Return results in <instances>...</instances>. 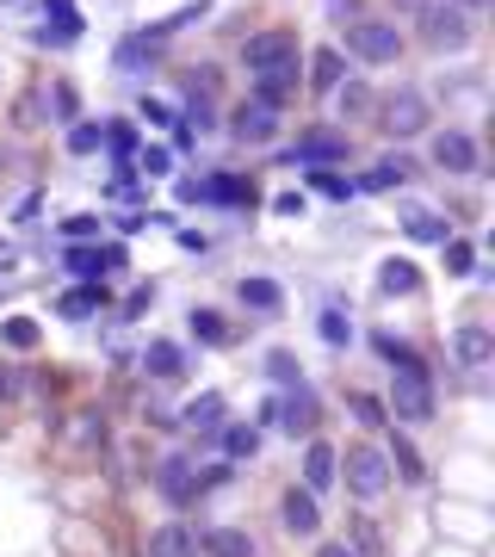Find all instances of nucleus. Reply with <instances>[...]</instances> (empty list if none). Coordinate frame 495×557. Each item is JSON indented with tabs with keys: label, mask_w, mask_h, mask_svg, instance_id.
<instances>
[{
	"label": "nucleus",
	"mask_w": 495,
	"mask_h": 557,
	"mask_svg": "<svg viewBox=\"0 0 495 557\" xmlns=\"http://www.w3.org/2000/svg\"><path fill=\"white\" fill-rule=\"evenodd\" d=\"M390 415L396 422H433V372H428V360H415V365H396L390 372Z\"/></svg>",
	"instance_id": "f257e3e1"
},
{
	"label": "nucleus",
	"mask_w": 495,
	"mask_h": 557,
	"mask_svg": "<svg viewBox=\"0 0 495 557\" xmlns=\"http://www.w3.org/2000/svg\"><path fill=\"white\" fill-rule=\"evenodd\" d=\"M335 477L347 483V495H353V502H378V495L390 490V458H385V446H347V458L335 465Z\"/></svg>",
	"instance_id": "f03ea898"
},
{
	"label": "nucleus",
	"mask_w": 495,
	"mask_h": 557,
	"mask_svg": "<svg viewBox=\"0 0 495 557\" xmlns=\"http://www.w3.org/2000/svg\"><path fill=\"white\" fill-rule=\"evenodd\" d=\"M298 63H303L298 31H255V38L242 43V68H248V81H255V75H279V68H298Z\"/></svg>",
	"instance_id": "7ed1b4c3"
},
{
	"label": "nucleus",
	"mask_w": 495,
	"mask_h": 557,
	"mask_svg": "<svg viewBox=\"0 0 495 557\" xmlns=\"http://www.w3.org/2000/svg\"><path fill=\"white\" fill-rule=\"evenodd\" d=\"M477 25L458 13V7H446V0H433L428 13H421V43H428L433 56H458V50H471Z\"/></svg>",
	"instance_id": "20e7f679"
},
{
	"label": "nucleus",
	"mask_w": 495,
	"mask_h": 557,
	"mask_svg": "<svg viewBox=\"0 0 495 557\" xmlns=\"http://www.w3.org/2000/svg\"><path fill=\"white\" fill-rule=\"evenodd\" d=\"M341 56H360V63H396V56H403V31H396V20H353L347 25V50Z\"/></svg>",
	"instance_id": "39448f33"
},
{
	"label": "nucleus",
	"mask_w": 495,
	"mask_h": 557,
	"mask_svg": "<svg viewBox=\"0 0 495 557\" xmlns=\"http://www.w3.org/2000/svg\"><path fill=\"white\" fill-rule=\"evenodd\" d=\"M378 125H385L390 143H409V137H421V130H428V100H421L415 87H396V93H385V100H378Z\"/></svg>",
	"instance_id": "423d86ee"
},
{
	"label": "nucleus",
	"mask_w": 495,
	"mask_h": 557,
	"mask_svg": "<svg viewBox=\"0 0 495 557\" xmlns=\"http://www.w3.org/2000/svg\"><path fill=\"white\" fill-rule=\"evenodd\" d=\"M347 150H353V143H347V130L310 125V130L298 137V143L285 150V168H341V161H347Z\"/></svg>",
	"instance_id": "0eeeda50"
},
{
	"label": "nucleus",
	"mask_w": 495,
	"mask_h": 557,
	"mask_svg": "<svg viewBox=\"0 0 495 557\" xmlns=\"http://www.w3.org/2000/svg\"><path fill=\"white\" fill-rule=\"evenodd\" d=\"M63 267L81 285H106V273L130 267V255H125V242H75V248H63Z\"/></svg>",
	"instance_id": "6e6552de"
},
{
	"label": "nucleus",
	"mask_w": 495,
	"mask_h": 557,
	"mask_svg": "<svg viewBox=\"0 0 495 557\" xmlns=\"http://www.w3.org/2000/svg\"><path fill=\"white\" fill-rule=\"evenodd\" d=\"M273 428H285L291 440H316V390L310 385H291L285 397H273Z\"/></svg>",
	"instance_id": "1a4fd4ad"
},
{
	"label": "nucleus",
	"mask_w": 495,
	"mask_h": 557,
	"mask_svg": "<svg viewBox=\"0 0 495 557\" xmlns=\"http://www.w3.org/2000/svg\"><path fill=\"white\" fill-rule=\"evenodd\" d=\"M428 155H433V168H446V173H477L483 168V150H477L471 130H433Z\"/></svg>",
	"instance_id": "9d476101"
},
{
	"label": "nucleus",
	"mask_w": 495,
	"mask_h": 557,
	"mask_svg": "<svg viewBox=\"0 0 495 557\" xmlns=\"http://www.w3.org/2000/svg\"><path fill=\"white\" fill-rule=\"evenodd\" d=\"M155 483H161V495H168L173 508L198 502V465L186 458V452H168V458L155 465Z\"/></svg>",
	"instance_id": "9b49d317"
},
{
	"label": "nucleus",
	"mask_w": 495,
	"mask_h": 557,
	"mask_svg": "<svg viewBox=\"0 0 495 557\" xmlns=\"http://www.w3.org/2000/svg\"><path fill=\"white\" fill-rule=\"evenodd\" d=\"M230 137L248 143V150H260V143H273V137H279V112L260 106V100H242L236 118H230Z\"/></svg>",
	"instance_id": "f8f14e48"
},
{
	"label": "nucleus",
	"mask_w": 495,
	"mask_h": 557,
	"mask_svg": "<svg viewBox=\"0 0 495 557\" xmlns=\"http://www.w3.org/2000/svg\"><path fill=\"white\" fill-rule=\"evenodd\" d=\"M193 205H255V180H248V173H211V180H193Z\"/></svg>",
	"instance_id": "ddd939ff"
},
{
	"label": "nucleus",
	"mask_w": 495,
	"mask_h": 557,
	"mask_svg": "<svg viewBox=\"0 0 495 557\" xmlns=\"http://www.w3.org/2000/svg\"><path fill=\"white\" fill-rule=\"evenodd\" d=\"M279 520H285V533H298V539H316V533H323V508H316V495L298 490V483L279 495Z\"/></svg>",
	"instance_id": "4468645a"
},
{
	"label": "nucleus",
	"mask_w": 495,
	"mask_h": 557,
	"mask_svg": "<svg viewBox=\"0 0 495 557\" xmlns=\"http://www.w3.org/2000/svg\"><path fill=\"white\" fill-rule=\"evenodd\" d=\"M453 360L465 365V372H483V365L495 360V335L483 328V322H465V328H453Z\"/></svg>",
	"instance_id": "2eb2a0df"
},
{
	"label": "nucleus",
	"mask_w": 495,
	"mask_h": 557,
	"mask_svg": "<svg viewBox=\"0 0 495 557\" xmlns=\"http://www.w3.org/2000/svg\"><path fill=\"white\" fill-rule=\"evenodd\" d=\"M409 173H415V161L403 150H390V155H378V161H372V173H360L353 186H360V193H390V186H403Z\"/></svg>",
	"instance_id": "dca6fc26"
},
{
	"label": "nucleus",
	"mask_w": 495,
	"mask_h": 557,
	"mask_svg": "<svg viewBox=\"0 0 495 557\" xmlns=\"http://www.w3.org/2000/svg\"><path fill=\"white\" fill-rule=\"evenodd\" d=\"M378 292H385V298H415V292H421V267H415L409 255L378 260Z\"/></svg>",
	"instance_id": "f3484780"
},
{
	"label": "nucleus",
	"mask_w": 495,
	"mask_h": 557,
	"mask_svg": "<svg viewBox=\"0 0 495 557\" xmlns=\"http://www.w3.org/2000/svg\"><path fill=\"white\" fill-rule=\"evenodd\" d=\"M335 465H341V452L328 446V440H310V446H303V490L323 495L328 483H335Z\"/></svg>",
	"instance_id": "a211bd4d"
},
{
	"label": "nucleus",
	"mask_w": 495,
	"mask_h": 557,
	"mask_svg": "<svg viewBox=\"0 0 495 557\" xmlns=\"http://www.w3.org/2000/svg\"><path fill=\"white\" fill-rule=\"evenodd\" d=\"M100 310H106V285H68L56 298V316H68V322H93Z\"/></svg>",
	"instance_id": "6ab92c4d"
},
{
	"label": "nucleus",
	"mask_w": 495,
	"mask_h": 557,
	"mask_svg": "<svg viewBox=\"0 0 495 557\" xmlns=\"http://www.w3.org/2000/svg\"><path fill=\"white\" fill-rule=\"evenodd\" d=\"M180 428H193V433H217V428H223V390H198L193 403L180 409Z\"/></svg>",
	"instance_id": "aec40b11"
},
{
	"label": "nucleus",
	"mask_w": 495,
	"mask_h": 557,
	"mask_svg": "<svg viewBox=\"0 0 495 557\" xmlns=\"http://www.w3.org/2000/svg\"><path fill=\"white\" fill-rule=\"evenodd\" d=\"M341 81H347L341 43H323V50H310V87H316V93H335Z\"/></svg>",
	"instance_id": "412c9836"
},
{
	"label": "nucleus",
	"mask_w": 495,
	"mask_h": 557,
	"mask_svg": "<svg viewBox=\"0 0 495 557\" xmlns=\"http://www.w3.org/2000/svg\"><path fill=\"white\" fill-rule=\"evenodd\" d=\"M143 372L161 378V385H173V378L186 372V347H180V341H149V347H143Z\"/></svg>",
	"instance_id": "4be33fe9"
},
{
	"label": "nucleus",
	"mask_w": 495,
	"mask_h": 557,
	"mask_svg": "<svg viewBox=\"0 0 495 557\" xmlns=\"http://www.w3.org/2000/svg\"><path fill=\"white\" fill-rule=\"evenodd\" d=\"M236 298H242V310H255V316H279V303H285V292H279V278H242L236 285Z\"/></svg>",
	"instance_id": "5701e85b"
},
{
	"label": "nucleus",
	"mask_w": 495,
	"mask_h": 557,
	"mask_svg": "<svg viewBox=\"0 0 495 557\" xmlns=\"http://www.w3.org/2000/svg\"><path fill=\"white\" fill-rule=\"evenodd\" d=\"M143 557H198V539L180 527V520H168V527H155L149 545H143Z\"/></svg>",
	"instance_id": "b1692460"
},
{
	"label": "nucleus",
	"mask_w": 495,
	"mask_h": 557,
	"mask_svg": "<svg viewBox=\"0 0 495 557\" xmlns=\"http://www.w3.org/2000/svg\"><path fill=\"white\" fill-rule=\"evenodd\" d=\"M217 440H223V458H230V465H242V458H255V452H260V428H255V422H223Z\"/></svg>",
	"instance_id": "393cba45"
},
{
	"label": "nucleus",
	"mask_w": 495,
	"mask_h": 557,
	"mask_svg": "<svg viewBox=\"0 0 495 557\" xmlns=\"http://www.w3.org/2000/svg\"><path fill=\"white\" fill-rule=\"evenodd\" d=\"M403 230H409V242H433V248H446L453 242V223L440 211H409L403 217Z\"/></svg>",
	"instance_id": "a878e982"
},
{
	"label": "nucleus",
	"mask_w": 495,
	"mask_h": 557,
	"mask_svg": "<svg viewBox=\"0 0 495 557\" xmlns=\"http://www.w3.org/2000/svg\"><path fill=\"white\" fill-rule=\"evenodd\" d=\"M100 150H112V168H118V180H130V161H136V130H130V125H106Z\"/></svg>",
	"instance_id": "bb28decb"
},
{
	"label": "nucleus",
	"mask_w": 495,
	"mask_h": 557,
	"mask_svg": "<svg viewBox=\"0 0 495 557\" xmlns=\"http://www.w3.org/2000/svg\"><path fill=\"white\" fill-rule=\"evenodd\" d=\"M198 545H205L211 557H255V539L242 533V527H211Z\"/></svg>",
	"instance_id": "cd10ccee"
},
{
	"label": "nucleus",
	"mask_w": 495,
	"mask_h": 557,
	"mask_svg": "<svg viewBox=\"0 0 495 557\" xmlns=\"http://www.w3.org/2000/svg\"><path fill=\"white\" fill-rule=\"evenodd\" d=\"M43 341L38 316H0V347H13V353H31Z\"/></svg>",
	"instance_id": "c85d7f7f"
},
{
	"label": "nucleus",
	"mask_w": 495,
	"mask_h": 557,
	"mask_svg": "<svg viewBox=\"0 0 495 557\" xmlns=\"http://www.w3.org/2000/svg\"><path fill=\"white\" fill-rule=\"evenodd\" d=\"M68 446H106V415H100V409H81V415H75V422H68Z\"/></svg>",
	"instance_id": "c756f323"
},
{
	"label": "nucleus",
	"mask_w": 495,
	"mask_h": 557,
	"mask_svg": "<svg viewBox=\"0 0 495 557\" xmlns=\"http://www.w3.org/2000/svg\"><path fill=\"white\" fill-rule=\"evenodd\" d=\"M335 106H341V118H366V112H378V100H372L366 81H341L335 87Z\"/></svg>",
	"instance_id": "7c9ffc66"
},
{
	"label": "nucleus",
	"mask_w": 495,
	"mask_h": 557,
	"mask_svg": "<svg viewBox=\"0 0 495 557\" xmlns=\"http://www.w3.org/2000/svg\"><path fill=\"white\" fill-rule=\"evenodd\" d=\"M303 180H310V186H316L323 198H335V205H347V198L360 193V186H353L347 173H335V168H303Z\"/></svg>",
	"instance_id": "2f4dec72"
},
{
	"label": "nucleus",
	"mask_w": 495,
	"mask_h": 557,
	"mask_svg": "<svg viewBox=\"0 0 495 557\" xmlns=\"http://www.w3.org/2000/svg\"><path fill=\"white\" fill-rule=\"evenodd\" d=\"M43 112H50V93H43V87H31V93H19V100H13V125L38 130V125H50Z\"/></svg>",
	"instance_id": "473e14b6"
},
{
	"label": "nucleus",
	"mask_w": 495,
	"mask_h": 557,
	"mask_svg": "<svg viewBox=\"0 0 495 557\" xmlns=\"http://www.w3.org/2000/svg\"><path fill=\"white\" fill-rule=\"evenodd\" d=\"M112 63L125 68V75H143V63H155V43L143 38V31H136V38H125L118 50H112Z\"/></svg>",
	"instance_id": "72a5a7b5"
},
{
	"label": "nucleus",
	"mask_w": 495,
	"mask_h": 557,
	"mask_svg": "<svg viewBox=\"0 0 495 557\" xmlns=\"http://www.w3.org/2000/svg\"><path fill=\"white\" fill-rule=\"evenodd\" d=\"M390 446H396V452H385V458H390V477L403 471V477H409V483H421V477H428V465H421V452H415L409 440H403V433H396Z\"/></svg>",
	"instance_id": "f704fd0d"
},
{
	"label": "nucleus",
	"mask_w": 495,
	"mask_h": 557,
	"mask_svg": "<svg viewBox=\"0 0 495 557\" xmlns=\"http://www.w3.org/2000/svg\"><path fill=\"white\" fill-rule=\"evenodd\" d=\"M100 230H106V217H93V211L63 217V248H75V242H100Z\"/></svg>",
	"instance_id": "c9c22d12"
},
{
	"label": "nucleus",
	"mask_w": 495,
	"mask_h": 557,
	"mask_svg": "<svg viewBox=\"0 0 495 557\" xmlns=\"http://www.w3.org/2000/svg\"><path fill=\"white\" fill-rule=\"evenodd\" d=\"M186 322H193V335H198L205 347H230V322L217 316V310H193Z\"/></svg>",
	"instance_id": "e433bc0d"
},
{
	"label": "nucleus",
	"mask_w": 495,
	"mask_h": 557,
	"mask_svg": "<svg viewBox=\"0 0 495 557\" xmlns=\"http://www.w3.org/2000/svg\"><path fill=\"white\" fill-rule=\"evenodd\" d=\"M372 347H378V360H385L390 372H396V365H415V360H421V353H415L409 341H396L390 328H378V335H372Z\"/></svg>",
	"instance_id": "4c0bfd02"
},
{
	"label": "nucleus",
	"mask_w": 495,
	"mask_h": 557,
	"mask_svg": "<svg viewBox=\"0 0 495 557\" xmlns=\"http://www.w3.org/2000/svg\"><path fill=\"white\" fill-rule=\"evenodd\" d=\"M446 273H453V278H471L477 273V242H465V236L446 242Z\"/></svg>",
	"instance_id": "58836bf2"
},
{
	"label": "nucleus",
	"mask_w": 495,
	"mask_h": 557,
	"mask_svg": "<svg viewBox=\"0 0 495 557\" xmlns=\"http://www.w3.org/2000/svg\"><path fill=\"white\" fill-rule=\"evenodd\" d=\"M316 335H323L328 347H353V322H347L341 310H323V316H316Z\"/></svg>",
	"instance_id": "ea45409f"
},
{
	"label": "nucleus",
	"mask_w": 495,
	"mask_h": 557,
	"mask_svg": "<svg viewBox=\"0 0 495 557\" xmlns=\"http://www.w3.org/2000/svg\"><path fill=\"white\" fill-rule=\"evenodd\" d=\"M353 422H360V428H385V422H390V409L378 403L372 390H353Z\"/></svg>",
	"instance_id": "a19ab883"
},
{
	"label": "nucleus",
	"mask_w": 495,
	"mask_h": 557,
	"mask_svg": "<svg viewBox=\"0 0 495 557\" xmlns=\"http://www.w3.org/2000/svg\"><path fill=\"white\" fill-rule=\"evenodd\" d=\"M130 173H149V180H168V173H173V150H136Z\"/></svg>",
	"instance_id": "79ce46f5"
},
{
	"label": "nucleus",
	"mask_w": 495,
	"mask_h": 557,
	"mask_svg": "<svg viewBox=\"0 0 495 557\" xmlns=\"http://www.w3.org/2000/svg\"><path fill=\"white\" fill-rule=\"evenodd\" d=\"M100 137H106V125H87V118L81 125H68V155H93L100 150Z\"/></svg>",
	"instance_id": "37998d69"
},
{
	"label": "nucleus",
	"mask_w": 495,
	"mask_h": 557,
	"mask_svg": "<svg viewBox=\"0 0 495 557\" xmlns=\"http://www.w3.org/2000/svg\"><path fill=\"white\" fill-rule=\"evenodd\" d=\"M43 93H50V106H56V118H63V125H75V118H81V100H75V87H68V81L43 87Z\"/></svg>",
	"instance_id": "c03bdc74"
},
{
	"label": "nucleus",
	"mask_w": 495,
	"mask_h": 557,
	"mask_svg": "<svg viewBox=\"0 0 495 557\" xmlns=\"http://www.w3.org/2000/svg\"><path fill=\"white\" fill-rule=\"evenodd\" d=\"M266 378H273V385H303V372H298V360H291V353H266Z\"/></svg>",
	"instance_id": "a18cd8bd"
},
{
	"label": "nucleus",
	"mask_w": 495,
	"mask_h": 557,
	"mask_svg": "<svg viewBox=\"0 0 495 557\" xmlns=\"http://www.w3.org/2000/svg\"><path fill=\"white\" fill-rule=\"evenodd\" d=\"M143 125L168 130V125H173V106H168V100H143Z\"/></svg>",
	"instance_id": "49530a36"
},
{
	"label": "nucleus",
	"mask_w": 495,
	"mask_h": 557,
	"mask_svg": "<svg viewBox=\"0 0 495 557\" xmlns=\"http://www.w3.org/2000/svg\"><path fill=\"white\" fill-rule=\"evenodd\" d=\"M273 211H279V217H303V211H310V198H303V193H279V198H273Z\"/></svg>",
	"instance_id": "de8ad7c7"
},
{
	"label": "nucleus",
	"mask_w": 495,
	"mask_h": 557,
	"mask_svg": "<svg viewBox=\"0 0 495 557\" xmlns=\"http://www.w3.org/2000/svg\"><path fill=\"white\" fill-rule=\"evenodd\" d=\"M149 303H155V285H136V292H130V298H125V316H143Z\"/></svg>",
	"instance_id": "09e8293b"
},
{
	"label": "nucleus",
	"mask_w": 495,
	"mask_h": 557,
	"mask_svg": "<svg viewBox=\"0 0 495 557\" xmlns=\"http://www.w3.org/2000/svg\"><path fill=\"white\" fill-rule=\"evenodd\" d=\"M6 397H19V372L0 360V403H6Z\"/></svg>",
	"instance_id": "8fccbe9b"
},
{
	"label": "nucleus",
	"mask_w": 495,
	"mask_h": 557,
	"mask_svg": "<svg viewBox=\"0 0 495 557\" xmlns=\"http://www.w3.org/2000/svg\"><path fill=\"white\" fill-rule=\"evenodd\" d=\"M446 7H458V13H465V20H483V13H490L495 0H446Z\"/></svg>",
	"instance_id": "3c124183"
},
{
	"label": "nucleus",
	"mask_w": 495,
	"mask_h": 557,
	"mask_svg": "<svg viewBox=\"0 0 495 557\" xmlns=\"http://www.w3.org/2000/svg\"><path fill=\"white\" fill-rule=\"evenodd\" d=\"M112 223H118V236H136V230H143L149 217H143V211H125V217H112Z\"/></svg>",
	"instance_id": "603ef678"
},
{
	"label": "nucleus",
	"mask_w": 495,
	"mask_h": 557,
	"mask_svg": "<svg viewBox=\"0 0 495 557\" xmlns=\"http://www.w3.org/2000/svg\"><path fill=\"white\" fill-rule=\"evenodd\" d=\"M180 248H186V255H205V248H211V236H198V230H180Z\"/></svg>",
	"instance_id": "864d4df0"
},
{
	"label": "nucleus",
	"mask_w": 495,
	"mask_h": 557,
	"mask_svg": "<svg viewBox=\"0 0 495 557\" xmlns=\"http://www.w3.org/2000/svg\"><path fill=\"white\" fill-rule=\"evenodd\" d=\"M316 557H360V552H353V545H347V539H341V545H323V552H316Z\"/></svg>",
	"instance_id": "5fc2aeb1"
},
{
	"label": "nucleus",
	"mask_w": 495,
	"mask_h": 557,
	"mask_svg": "<svg viewBox=\"0 0 495 557\" xmlns=\"http://www.w3.org/2000/svg\"><path fill=\"white\" fill-rule=\"evenodd\" d=\"M403 7H409V13H415V20H421V13H428V7H433V0H403Z\"/></svg>",
	"instance_id": "6e6d98bb"
},
{
	"label": "nucleus",
	"mask_w": 495,
	"mask_h": 557,
	"mask_svg": "<svg viewBox=\"0 0 495 557\" xmlns=\"http://www.w3.org/2000/svg\"><path fill=\"white\" fill-rule=\"evenodd\" d=\"M6 267H13V255H0V273H6Z\"/></svg>",
	"instance_id": "4d7b16f0"
}]
</instances>
